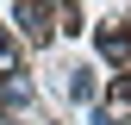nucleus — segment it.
Returning a JSON list of instances; mask_svg holds the SVG:
<instances>
[{"instance_id":"7ed1b4c3","label":"nucleus","mask_w":131,"mask_h":125,"mask_svg":"<svg viewBox=\"0 0 131 125\" xmlns=\"http://www.w3.org/2000/svg\"><path fill=\"white\" fill-rule=\"evenodd\" d=\"M94 44H100V56L131 62V31H125V25H100V31H94Z\"/></svg>"},{"instance_id":"f257e3e1","label":"nucleus","mask_w":131,"mask_h":125,"mask_svg":"<svg viewBox=\"0 0 131 125\" xmlns=\"http://www.w3.org/2000/svg\"><path fill=\"white\" fill-rule=\"evenodd\" d=\"M13 19H19V31H25L31 44H44L50 31H75V13L62 6V0H19Z\"/></svg>"},{"instance_id":"f03ea898","label":"nucleus","mask_w":131,"mask_h":125,"mask_svg":"<svg viewBox=\"0 0 131 125\" xmlns=\"http://www.w3.org/2000/svg\"><path fill=\"white\" fill-rule=\"evenodd\" d=\"M100 125H131V75H119V81L106 88V100H100Z\"/></svg>"}]
</instances>
